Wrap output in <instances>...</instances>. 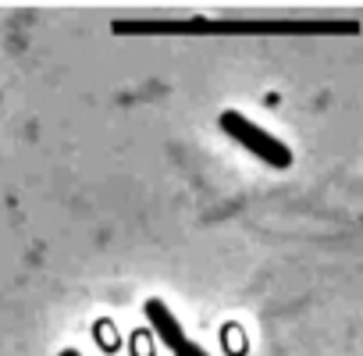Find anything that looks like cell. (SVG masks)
<instances>
[{"mask_svg":"<svg viewBox=\"0 0 363 356\" xmlns=\"http://www.w3.org/2000/svg\"><path fill=\"white\" fill-rule=\"evenodd\" d=\"M61 356H79V349H65V352H61Z\"/></svg>","mask_w":363,"mask_h":356,"instance_id":"5b68a950","label":"cell"},{"mask_svg":"<svg viewBox=\"0 0 363 356\" xmlns=\"http://www.w3.org/2000/svg\"><path fill=\"white\" fill-rule=\"evenodd\" d=\"M171 352H174V356H211L207 349H200V345H196V342H189V338H182Z\"/></svg>","mask_w":363,"mask_h":356,"instance_id":"277c9868","label":"cell"},{"mask_svg":"<svg viewBox=\"0 0 363 356\" xmlns=\"http://www.w3.org/2000/svg\"><path fill=\"white\" fill-rule=\"evenodd\" d=\"M221 132H225L228 139H235L242 150H250L253 157H260L267 167H274V171L292 167V150H289L278 135H271L267 128H260L257 121H250L246 114L225 111V114H221Z\"/></svg>","mask_w":363,"mask_h":356,"instance_id":"7a4b0ae2","label":"cell"},{"mask_svg":"<svg viewBox=\"0 0 363 356\" xmlns=\"http://www.w3.org/2000/svg\"><path fill=\"white\" fill-rule=\"evenodd\" d=\"M118 36H356V18H121Z\"/></svg>","mask_w":363,"mask_h":356,"instance_id":"6da1fadb","label":"cell"},{"mask_svg":"<svg viewBox=\"0 0 363 356\" xmlns=\"http://www.w3.org/2000/svg\"><path fill=\"white\" fill-rule=\"evenodd\" d=\"M143 313H146V321H150V328H153V335L167 345V349H174L182 338H186V331H182V324H178V317L171 313V306L164 303V299H146V306H143Z\"/></svg>","mask_w":363,"mask_h":356,"instance_id":"3957f363","label":"cell"}]
</instances>
